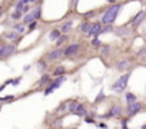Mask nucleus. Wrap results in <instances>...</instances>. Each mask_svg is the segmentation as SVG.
I'll return each mask as SVG.
<instances>
[{
    "label": "nucleus",
    "instance_id": "nucleus-1",
    "mask_svg": "<svg viewBox=\"0 0 146 129\" xmlns=\"http://www.w3.org/2000/svg\"><path fill=\"white\" fill-rule=\"evenodd\" d=\"M119 10H120V5H113V6H110V7L106 10V13L103 15L102 23H103V25H110V23H113L115 19H116V16H117V13H119Z\"/></svg>",
    "mask_w": 146,
    "mask_h": 129
},
{
    "label": "nucleus",
    "instance_id": "nucleus-2",
    "mask_svg": "<svg viewBox=\"0 0 146 129\" xmlns=\"http://www.w3.org/2000/svg\"><path fill=\"white\" fill-rule=\"evenodd\" d=\"M129 78H130V73H125L122 75L113 85H112V90L116 92V93H122L125 90V88L127 86V82H129Z\"/></svg>",
    "mask_w": 146,
    "mask_h": 129
},
{
    "label": "nucleus",
    "instance_id": "nucleus-3",
    "mask_svg": "<svg viewBox=\"0 0 146 129\" xmlns=\"http://www.w3.org/2000/svg\"><path fill=\"white\" fill-rule=\"evenodd\" d=\"M39 16H40V7H36L35 10H32L29 15L25 16L23 22L25 23H33V22H36V19H39Z\"/></svg>",
    "mask_w": 146,
    "mask_h": 129
},
{
    "label": "nucleus",
    "instance_id": "nucleus-4",
    "mask_svg": "<svg viewBox=\"0 0 146 129\" xmlns=\"http://www.w3.org/2000/svg\"><path fill=\"white\" fill-rule=\"evenodd\" d=\"M63 82H64V76H60L57 80H54V82L49 86V89H46V90H44V95H50V93H52L54 89H57V88H59V86H60Z\"/></svg>",
    "mask_w": 146,
    "mask_h": 129
},
{
    "label": "nucleus",
    "instance_id": "nucleus-5",
    "mask_svg": "<svg viewBox=\"0 0 146 129\" xmlns=\"http://www.w3.org/2000/svg\"><path fill=\"white\" fill-rule=\"evenodd\" d=\"M13 52H15V46H12V45L2 46V47H0V57H6V56L12 55Z\"/></svg>",
    "mask_w": 146,
    "mask_h": 129
},
{
    "label": "nucleus",
    "instance_id": "nucleus-6",
    "mask_svg": "<svg viewBox=\"0 0 146 129\" xmlns=\"http://www.w3.org/2000/svg\"><path fill=\"white\" fill-rule=\"evenodd\" d=\"M102 25L100 23H93L92 25V27H90V32H89V35H92V36H98V35H100L102 33Z\"/></svg>",
    "mask_w": 146,
    "mask_h": 129
},
{
    "label": "nucleus",
    "instance_id": "nucleus-7",
    "mask_svg": "<svg viewBox=\"0 0 146 129\" xmlns=\"http://www.w3.org/2000/svg\"><path fill=\"white\" fill-rule=\"evenodd\" d=\"M140 108H142V103H139V102L132 103V105H129V106H127V113H129V115H135L136 112H139V110H140Z\"/></svg>",
    "mask_w": 146,
    "mask_h": 129
},
{
    "label": "nucleus",
    "instance_id": "nucleus-8",
    "mask_svg": "<svg viewBox=\"0 0 146 129\" xmlns=\"http://www.w3.org/2000/svg\"><path fill=\"white\" fill-rule=\"evenodd\" d=\"M78 50H79V45H70V46H67V47H66L64 55H66V56L75 55V53H78Z\"/></svg>",
    "mask_w": 146,
    "mask_h": 129
},
{
    "label": "nucleus",
    "instance_id": "nucleus-9",
    "mask_svg": "<svg viewBox=\"0 0 146 129\" xmlns=\"http://www.w3.org/2000/svg\"><path fill=\"white\" fill-rule=\"evenodd\" d=\"M75 115H78V116H86V110H85V108H83V105H78L76 106V109H75V112H73Z\"/></svg>",
    "mask_w": 146,
    "mask_h": 129
},
{
    "label": "nucleus",
    "instance_id": "nucleus-10",
    "mask_svg": "<svg viewBox=\"0 0 146 129\" xmlns=\"http://www.w3.org/2000/svg\"><path fill=\"white\" fill-rule=\"evenodd\" d=\"M62 36H60V30H52L50 35H49V39L50 40H59Z\"/></svg>",
    "mask_w": 146,
    "mask_h": 129
},
{
    "label": "nucleus",
    "instance_id": "nucleus-11",
    "mask_svg": "<svg viewBox=\"0 0 146 129\" xmlns=\"http://www.w3.org/2000/svg\"><path fill=\"white\" fill-rule=\"evenodd\" d=\"M126 102H127V105L136 103V96L133 93H126Z\"/></svg>",
    "mask_w": 146,
    "mask_h": 129
},
{
    "label": "nucleus",
    "instance_id": "nucleus-12",
    "mask_svg": "<svg viewBox=\"0 0 146 129\" xmlns=\"http://www.w3.org/2000/svg\"><path fill=\"white\" fill-rule=\"evenodd\" d=\"M90 27H92V25H89L88 22H85V23L80 25V30L85 32V33H89V32H90Z\"/></svg>",
    "mask_w": 146,
    "mask_h": 129
},
{
    "label": "nucleus",
    "instance_id": "nucleus-13",
    "mask_svg": "<svg viewBox=\"0 0 146 129\" xmlns=\"http://www.w3.org/2000/svg\"><path fill=\"white\" fill-rule=\"evenodd\" d=\"M129 66V62L127 60H122V62H119V64H117V69L119 70H123V69H126Z\"/></svg>",
    "mask_w": 146,
    "mask_h": 129
},
{
    "label": "nucleus",
    "instance_id": "nucleus-14",
    "mask_svg": "<svg viewBox=\"0 0 146 129\" xmlns=\"http://www.w3.org/2000/svg\"><path fill=\"white\" fill-rule=\"evenodd\" d=\"M72 26H73V23H72V22L64 23V25H63V27H62V32H63V33H67V32L72 29Z\"/></svg>",
    "mask_w": 146,
    "mask_h": 129
},
{
    "label": "nucleus",
    "instance_id": "nucleus-15",
    "mask_svg": "<svg viewBox=\"0 0 146 129\" xmlns=\"http://www.w3.org/2000/svg\"><path fill=\"white\" fill-rule=\"evenodd\" d=\"M120 115V109L116 106V108H112L110 112H109V116H119Z\"/></svg>",
    "mask_w": 146,
    "mask_h": 129
},
{
    "label": "nucleus",
    "instance_id": "nucleus-16",
    "mask_svg": "<svg viewBox=\"0 0 146 129\" xmlns=\"http://www.w3.org/2000/svg\"><path fill=\"white\" fill-rule=\"evenodd\" d=\"M60 55H62V52H60V50H53V52L49 55V59H52V60H53V59H57Z\"/></svg>",
    "mask_w": 146,
    "mask_h": 129
},
{
    "label": "nucleus",
    "instance_id": "nucleus-17",
    "mask_svg": "<svg viewBox=\"0 0 146 129\" xmlns=\"http://www.w3.org/2000/svg\"><path fill=\"white\" fill-rule=\"evenodd\" d=\"M143 16H145V13H143V12H139V15L133 19V23H135V25H137V23L142 20V17H143Z\"/></svg>",
    "mask_w": 146,
    "mask_h": 129
},
{
    "label": "nucleus",
    "instance_id": "nucleus-18",
    "mask_svg": "<svg viewBox=\"0 0 146 129\" xmlns=\"http://www.w3.org/2000/svg\"><path fill=\"white\" fill-rule=\"evenodd\" d=\"M15 30H16V33H23L25 26H23V25H16V26H15Z\"/></svg>",
    "mask_w": 146,
    "mask_h": 129
},
{
    "label": "nucleus",
    "instance_id": "nucleus-19",
    "mask_svg": "<svg viewBox=\"0 0 146 129\" xmlns=\"http://www.w3.org/2000/svg\"><path fill=\"white\" fill-rule=\"evenodd\" d=\"M63 72H64V68H63V66H59V68H56L54 75H56V76H59V75H62Z\"/></svg>",
    "mask_w": 146,
    "mask_h": 129
},
{
    "label": "nucleus",
    "instance_id": "nucleus-20",
    "mask_svg": "<svg viewBox=\"0 0 146 129\" xmlns=\"http://www.w3.org/2000/svg\"><path fill=\"white\" fill-rule=\"evenodd\" d=\"M5 36L9 37V39H16V37H17V33H16V32H10V33H6Z\"/></svg>",
    "mask_w": 146,
    "mask_h": 129
},
{
    "label": "nucleus",
    "instance_id": "nucleus-21",
    "mask_svg": "<svg viewBox=\"0 0 146 129\" xmlns=\"http://www.w3.org/2000/svg\"><path fill=\"white\" fill-rule=\"evenodd\" d=\"M20 17H22V13H20V12H15V13L12 15V19H15V20H16V19H20Z\"/></svg>",
    "mask_w": 146,
    "mask_h": 129
},
{
    "label": "nucleus",
    "instance_id": "nucleus-22",
    "mask_svg": "<svg viewBox=\"0 0 146 129\" xmlns=\"http://www.w3.org/2000/svg\"><path fill=\"white\" fill-rule=\"evenodd\" d=\"M50 80V78L47 76V75H44V76H42V79H40V83L43 85V83H46V82H49Z\"/></svg>",
    "mask_w": 146,
    "mask_h": 129
},
{
    "label": "nucleus",
    "instance_id": "nucleus-23",
    "mask_svg": "<svg viewBox=\"0 0 146 129\" xmlns=\"http://www.w3.org/2000/svg\"><path fill=\"white\" fill-rule=\"evenodd\" d=\"M64 42H66V36H62V37H60V39H59L56 43H57V46H60V45H62V43H64Z\"/></svg>",
    "mask_w": 146,
    "mask_h": 129
},
{
    "label": "nucleus",
    "instance_id": "nucleus-24",
    "mask_svg": "<svg viewBox=\"0 0 146 129\" xmlns=\"http://www.w3.org/2000/svg\"><path fill=\"white\" fill-rule=\"evenodd\" d=\"M92 45H93V46H100V40H99L98 37H95V39L92 40Z\"/></svg>",
    "mask_w": 146,
    "mask_h": 129
},
{
    "label": "nucleus",
    "instance_id": "nucleus-25",
    "mask_svg": "<svg viewBox=\"0 0 146 129\" xmlns=\"http://www.w3.org/2000/svg\"><path fill=\"white\" fill-rule=\"evenodd\" d=\"M12 99H15V96H13V95H10V96H6V98H2V102H6V100H12Z\"/></svg>",
    "mask_w": 146,
    "mask_h": 129
},
{
    "label": "nucleus",
    "instance_id": "nucleus-26",
    "mask_svg": "<svg viewBox=\"0 0 146 129\" xmlns=\"http://www.w3.org/2000/svg\"><path fill=\"white\" fill-rule=\"evenodd\" d=\"M139 56H145V57H146V47H145V49H142V50L139 52Z\"/></svg>",
    "mask_w": 146,
    "mask_h": 129
},
{
    "label": "nucleus",
    "instance_id": "nucleus-27",
    "mask_svg": "<svg viewBox=\"0 0 146 129\" xmlns=\"http://www.w3.org/2000/svg\"><path fill=\"white\" fill-rule=\"evenodd\" d=\"M36 26H37V23H36V22H33V23H30V26H29V27H30V30H32V29H36Z\"/></svg>",
    "mask_w": 146,
    "mask_h": 129
},
{
    "label": "nucleus",
    "instance_id": "nucleus-28",
    "mask_svg": "<svg viewBox=\"0 0 146 129\" xmlns=\"http://www.w3.org/2000/svg\"><path fill=\"white\" fill-rule=\"evenodd\" d=\"M86 123H93V119H90V118H86Z\"/></svg>",
    "mask_w": 146,
    "mask_h": 129
},
{
    "label": "nucleus",
    "instance_id": "nucleus-29",
    "mask_svg": "<svg viewBox=\"0 0 146 129\" xmlns=\"http://www.w3.org/2000/svg\"><path fill=\"white\" fill-rule=\"evenodd\" d=\"M102 96H105V95H102V93H100V95L98 96V99H96V102H99V100H102Z\"/></svg>",
    "mask_w": 146,
    "mask_h": 129
},
{
    "label": "nucleus",
    "instance_id": "nucleus-30",
    "mask_svg": "<svg viewBox=\"0 0 146 129\" xmlns=\"http://www.w3.org/2000/svg\"><path fill=\"white\" fill-rule=\"evenodd\" d=\"M99 128H103V129H106L108 126H106V123H100V125H99Z\"/></svg>",
    "mask_w": 146,
    "mask_h": 129
},
{
    "label": "nucleus",
    "instance_id": "nucleus-31",
    "mask_svg": "<svg viewBox=\"0 0 146 129\" xmlns=\"http://www.w3.org/2000/svg\"><path fill=\"white\" fill-rule=\"evenodd\" d=\"M142 129H146V125H143V126H142Z\"/></svg>",
    "mask_w": 146,
    "mask_h": 129
},
{
    "label": "nucleus",
    "instance_id": "nucleus-32",
    "mask_svg": "<svg viewBox=\"0 0 146 129\" xmlns=\"http://www.w3.org/2000/svg\"><path fill=\"white\" fill-rule=\"evenodd\" d=\"M145 39H146V35H145Z\"/></svg>",
    "mask_w": 146,
    "mask_h": 129
}]
</instances>
